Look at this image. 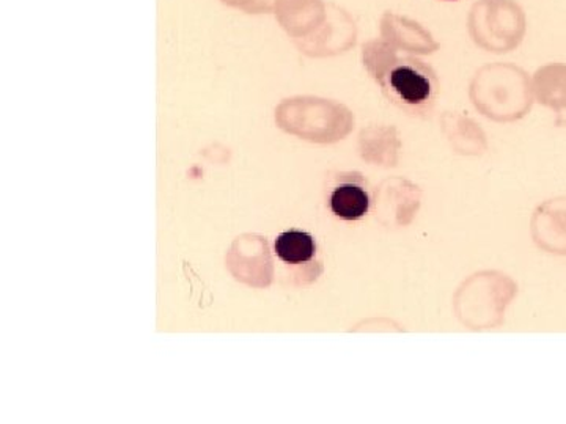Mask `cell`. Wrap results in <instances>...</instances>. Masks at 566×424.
<instances>
[{"label": "cell", "instance_id": "1", "mask_svg": "<svg viewBox=\"0 0 566 424\" xmlns=\"http://www.w3.org/2000/svg\"><path fill=\"white\" fill-rule=\"evenodd\" d=\"M386 88L390 98L405 109H424L434 99V74L422 62L403 59L387 71Z\"/></svg>", "mask_w": 566, "mask_h": 424}, {"label": "cell", "instance_id": "3", "mask_svg": "<svg viewBox=\"0 0 566 424\" xmlns=\"http://www.w3.org/2000/svg\"><path fill=\"white\" fill-rule=\"evenodd\" d=\"M274 251L282 262L290 264L307 263L314 258L316 244L312 234L300 232V230H290V232L279 234Z\"/></svg>", "mask_w": 566, "mask_h": 424}, {"label": "cell", "instance_id": "2", "mask_svg": "<svg viewBox=\"0 0 566 424\" xmlns=\"http://www.w3.org/2000/svg\"><path fill=\"white\" fill-rule=\"evenodd\" d=\"M370 208V197L363 186L348 184L338 186L331 195V210L337 218L344 221H357L363 219Z\"/></svg>", "mask_w": 566, "mask_h": 424}]
</instances>
